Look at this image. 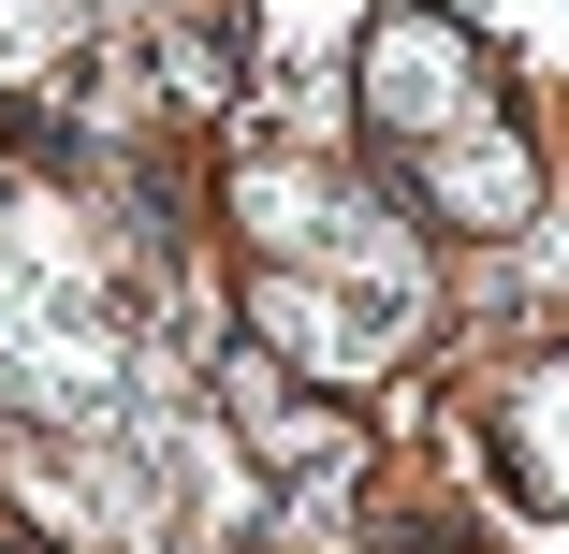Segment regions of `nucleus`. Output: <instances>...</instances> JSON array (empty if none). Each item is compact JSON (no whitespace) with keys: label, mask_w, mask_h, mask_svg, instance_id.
<instances>
[{"label":"nucleus","mask_w":569,"mask_h":554,"mask_svg":"<svg viewBox=\"0 0 569 554\" xmlns=\"http://www.w3.org/2000/svg\"><path fill=\"white\" fill-rule=\"evenodd\" d=\"M351 102H366V147L395 161V190L438 219V234H526L540 219V147H526V118L497 102L482 44L452 16L395 0L366 30V59H351Z\"/></svg>","instance_id":"nucleus-1"},{"label":"nucleus","mask_w":569,"mask_h":554,"mask_svg":"<svg viewBox=\"0 0 569 554\" xmlns=\"http://www.w3.org/2000/svg\"><path fill=\"white\" fill-rule=\"evenodd\" d=\"M102 380H118V321H102L88 263L59 249V219H0V394L88 409Z\"/></svg>","instance_id":"nucleus-2"},{"label":"nucleus","mask_w":569,"mask_h":554,"mask_svg":"<svg viewBox=\"0 0 569 554\" xmlns=\"http://www.w3.org/2000/svg\"><path fill=\"white\" fill-rule=\"evenodd\" d=\"M511 423H526V496H555V511H569V351L526 380V409H511Z\"/></svg>","instance_id":"nucleus-3"},{"label":"nucleus","mask_w":569,"mask_h":554,"mask_svg":"<svg viewBox=\"0 0 569 554\" xmlns=\"http://www.w3.org/2000/svg\"><path fill=\"white\" fill-rule=\"evenodd\" d=\"M44 59V0H0V73H30Z\"/></svg>","instance_id":"nucleus-4"}]
</instances>
